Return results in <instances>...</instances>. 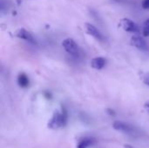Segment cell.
<instances>
[{"instance_id": "cell-1", "label": "cell", "mask_w": 149, "mask_h": 148, "mask_svg": "<svg viewBox=\"0 0 149 148\" xmlns=\"http://www.w3.org/2000/svg\"><path fill=\"white\" fill-rule=\"evenodd\" d=\"M67 121V113L65 109H62L61 112L55 111L50 122L48 123V127L52 129H58L64 126Z\"/></svg>"}, {"instance_id": "cell-2", "label": "cell", "mask_w": 149, "mask_h": 148, "mask_svg": "<svg viewBox=\"0 0 149 148\" xmlns=\"http://www.w3.org/2000/svg\"><path fill=\"white\" fill-rule=\"evenodd\" d=\"M62 46L65 49V51L72 56H78L79 52V46L77 43L72 38H65L62 42Z\"/></svg>"}, {"instance_id": "cell-3", "label": "cell", "mask_w": 149, "mask_h": 148, "mask_svg": "<svg viewBox=\"0 0 149 148\" xmlns=\"http://www.w3.org/2000/svg\"><path fill=\"white\" fill-rule=\"evenodd\" d=\"M119 26L127 32H139L140 28L138 24L129 18H122L119 22Z\"/></svg>"}, {"instance_id": "cell-4", "label": "cell", "mask_w": 149, "mask_h": 148, "mask_svg": "<svg viewBox=\"0 0 149 148\" xmlns=\"http://www.w3.org/2000/svg\"><path fill=\"white\" fill-rule=\"evenodd\" d=\"M130 43L133 46H134L135 48L139 49V50H141V51H147L148 49V44L147 42L145 41V39L139 36V35H134L131 38V40H130Z\"/></svg>"}, {"instance_id": "cell-5", "label": "cell", "mask_w": 149, "mask_h": 148, "mask_svg": "<svg viewBox=\"0 0 149 148\" xmlns=\"http://www.w3.org/2000/svg\"><path fill=\"white\" fill-rule=\"evenodd\" d=\"M15 36L18 38H21V39H24L25 41H28L31 44H36V41L34 39V38L32 37V35L28 31H26L25 29L24 28H20V29H17L16 31H15Z\"/></svg>"}, {"instance_id": "cell-6", "label": "cell", "mask_w": 149, "mask_h": 148, "mask_svg": "<svg viewBox=\"0 0 149 148\" xmlns=\"http://www.w3.org/2000/svg\"><path fill=\"white\" fill-rule=\"evenodd\" d=\"M113 128L117 131L123 132L126 133H134V127L127 123L121 122V121H115L113 125Z\"/></svg>"}, {"instance_id": "cell-7", "label": "cell", "mask_w": 149, "mask_h": 148, "mask_svg": "<svg viewBox=\"0 0 149 148\" xmlns=\"http://www.w3.org/2000/svg\"><path fill=\"white\" fill-rule=\"evenodd\" d=\"M85 28H86V32L91 35L92 37H93L94 38L98 39V40H101L102 39V35L101 33L100 32V31L92 24L90 23H86L85 24Z\"/></svg>"}, {"instance_id": "cell-8", "label": "cell", "mask_w": 149, "mask_h": 148, "mask_svg": "<svg viewBox=\"0 0 149 148\" xmlns=\"http://www.w3.org/2000/svg\"><path fill=\"white\" fill-rule=\"evenodd\" d=\"M106 59L102 57H97V58H94L91 60V66L93 68V69H96V70H100L102 69L105 65H106Z\"/></svg>"}, {"instance_id": "cell-9", "label": "cell", "mask_w": 149, "mask_h": 148, "mask_svg": "<svg viewBox=\"0 0 149 148\" xmlns=\"http://www.w3.org/2000/svg\"><path fill=\"white\" fill-rule=\"evenodd\" d=\"M17 83L19 85V86L25 88L29 85V79L27 77V75L25 73H20L17 77Z\"/></svg>"}, {"instance_id": "cell-10", "label": "cell", "mask_w": 149, "mask_h": 148, "mask_svg": "<svg viewBox=\"0 0 149 148\" xmlns=\"http://www.w3.org/2000/svg\"><path fill=\"white\" fill-rule=\"evenodd\" d=\"M93 144V140L92 139H89V138H85L83 140H81L77 148H87L89 147L90 146H92Z\"/></svg>"}, {"instance_id": "cell-11", "label": "cell", "mask_w": 149, "mask_h": 148, "mask_svg": "<svg viewBox=\"0 0 149 148\" xmlns=\"http://www.w3.org/2000/svg\"><path fill=\"white\" fill-rule=\"evenodd\" d=\"M142 33L145 37L149 36V18L147 19L144 24H143V28H142Z\"/></svg>"}, {"instance_id": "cell-12", "label": "cell", "mask_w": 149, "mask_h": 148, "mask_svg": "<svg viewBox=\"0 0 149 148\" xmlns=\"http://www.w3.org/2000/svg\"><path fill=\"white\" fill-rule=\"evenodd\" d=\"M142 79H143V82H144L147 85H149V72L145 73Z\"/></svg>"}, {"instance_id": "cell-13", "label": "cell", "mask_w": 149, "mask_h": 148, "mask_svg": "<svg viewBox=\"0 0 149 148\" xmlns=\"http://www.w3.org/2000/svg\"><path fill=\"white\" fill-rule=\"evenodd\" d=\"M141 6L143 9H146V10L149 9V0H142Z\"/></svg>"}, {"instance_id": "cell-14", "label": "cell", "mask_w": 149, "mask_h": 148, "mask_svg": "<svg viewBox=\"0 0 149 148\" xmlns=\"http://www.w3.org/2000/svg\"><path fill=\"white\" fill-rule=\"evenodd\" d=\"M144 107L148 110L149 112V101L148 102H147V103H145V105H144Z\"/></svg>"}, {"instance_id": "cell-15", "label": "cell", "mask_w": 149, "mask_h": 148, "mask_svg": "<svg viewBox=\"0 0 149 148\" xmlns=\"http://www.w3.org/2000/svg\"><path fill=\"white\" fill-rule=\"evenodd\" d=\"M107 111H108V112H110V113H109V114H111V115H114V112H113V110H110V109H108Z\"/></svg>"}]
</instances>
